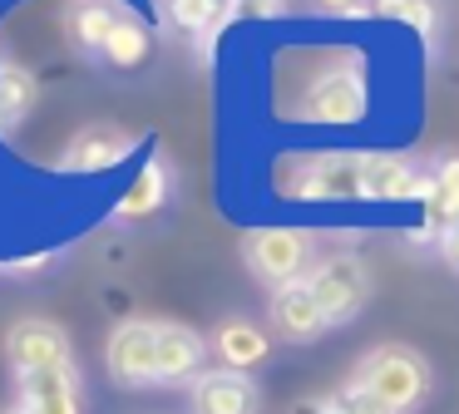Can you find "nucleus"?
<instances>
[{
  "label": "nucleus",
  "instance_id": "nucleus-14",
  "mask_svg": "<svg viewBox=\"0 0 459 414\" xmlns=\"http://www.w3.org/2000/svg\"><path fill=\"white\" fill-rule=\"evenodd\" d=\"M212 350H218L222 370L247 375V370H257V365L272 355V341H267V331L252 325V321H222L218 331H212Z\"/></svg>",
  "mask_w": 459,
  "mask_h": 414
},
{
  "label": "nucleus",
  "instance_id": "nucleus-18",
  "mask_svg": "<svg viewBox=\"0 0 459 414\" xmlns=\"http://www.w3.org/2000/svg\"><path fill=\"white\" fill-rule=\"evenodd\" d=\"M455 222H459V158H445L435 168V183H429L425 197V227L445 237Z\"/></svg>",
  "mask_w": 459,
  "mask_h": 414
},
{
  "label": "nucleus",
  "instance_id": "nucleus-4",
  "mask_svg": "<svg viewBox=\"0 0 459 414\" xmlns=\"http://www.w3.org/2000/svg\"><path fill=\"white\" fill-rule=\"evenodd\" d=\"M242 262L262 286H291L311 276V237L301 227H252L242 237Z\"/></svg>",
  "mask_w": 459,
  "mask_h": 414
},
{
  "label": "nucleus",
  "instance_id": "nucleus-5",
  "mask_svg": "<svg viewBox=\"0 0 459 414\" xmlns=\"http://www.w3.org/2000/svg\"><path fill=\"white\" fill-rule=\"evenodd\" d=\"M307 286L316 291L321 311H326V325H351L370 301V276H366V262L356 252H331L311 266Z\"/></svg>",
  "mask_w": 459,
  "mask_h": 414
},
{
  "label": "nucleus",
  "instance_id": "nucleus-10",
  "mask_svg": "<svg viewBox=\"0 0 459 414\" xmlns=\"http://www.w3.org/2000/svg\"><path fill=\"white\" fill-rule=\"evenodd\" d=\"M208 360V341L183 321H159V384H193Z\"/></svg>",
  "mask_w": 459,
  "mask_h": 414
},
{
  "label": "nucleus",
  "instance_id": "nucleus-15",
  "mask_svg": "<svg viewBox=\"0 0 459 414\" xmlns=\"http://www.w3.org/2000/svg\"><path fill=\"white\" fill-rule=\"evenodd\" d=\"M129 15V10L119 5V0H80V5L70 10V39L84 49V55H104V45H109L114 25Z\"/></svg>",
  "mask_w": 459,
  "mask_h": 414
},
{
  "label": "nucleus",
  "instance_id": "nucleus-17",
  "mask_svg": "<svg viewBox=\"0 0 459 414\" xmlns=\"http://www.w3.org/2000/svg\"><path fill=\"white\" fill-rule=\"evenodd\" d=\"M35 99H40V84H35L30 69L0 65V134L21 128L25 118L35 114Z\"/></svg>",
  "mask_w": 459,
  "mask_h": 414
},
{
  "label": "nucleus",
  "instance_id": "nucleus-23",
  "mask_svg": "<svg viewBox=\"0 0 459 414\" xmlns=\"http://www.w3.org/2000/svg\"><path fill=\"white\" fill-rule=\"evenodd\" d=\"M326 15H370V0H316Z\"/></svg>",
  "mask_w": 459,
  "mask_h": 414
},
{
  "label": "nucleus",
  "instance_id": "nucleus-2",
  "mask_svg": "<svg viewBox=\"0 0 459 414\" xmlns=\"http://www.w3.org/2000/svg\"><path fill=\"white\" fill-rule=\"evenodd\" d=\"M366 153H291L277 158L272 183L291 203H346L366 197Z\"/></svg>",
  "mask_w": 459,
  "mask_h": 414
},
{
  "label": "nucleus",
  "instance_id": "nucleus-12",
  "mask_svg": "<svg viewBox=\"0 0 459 414\" xmlns=\"http://www.w3.org/2000/svg\"><path fill=\"white\" fill-rule=\"evenodd\" d=\"M21 404L30 414H80V370L55 365V370L21 375Z\"/></svg>",
  "mask_w": 459,
  "mask_h": 414
},
{
  "label": "nucleus",
  "instance_id": "nucleus-13",
  "mask_svg": "<svg viewBox=\"0 0 459 414\" xmlns=\"http://www.w3.org/2000/svg\"><path fill=\"white\" fill-rule=\"evenodd\" d=\"M435 173H420L400 153H376L366 168V197L370 203H400V197H429Z\"/></svg>",
  "mask_w": 459,
  "mask_h": 414
},
{
  "label": "nucleus",
  "instance_id": "nucleus-20",
  "mask_svg": "<svg viewBox=\"0 0 459 414\" xmlns=\"http://www.w3.org/2000/svg\"><path fill=\"white\" fill-rule=\"evenodd\" d=\"M390 20H405L425 45H435V25H439V0H395Z\"/></svg>",
  "mask_w": 459,
  "mask_h": 414
},
{
  "label": "nucleus",
  "instance_id": "nucleus-8",
  "mask_svg": "<svg viewBox=\"0 0 459 414\" xmlns=\"http://www.w3.org/2000/svg\"><path fill=\"white\" fill-rule=\"evenodd\" d=\"M267 315H272V331L281 335V341L291 345H307L316 341V335H326V311H321L316 291H311L307 281H291V286H277L267 301Z\"/></svg>",
  "mask_w": 459,
  "mask_h": 414
},
{
  "label": "nucleus",
  "instance_id": "nucleus-27",
  "mask_svg": "<svg viewBox=\"0 0 459 414\" xmlns=\"http://www.w3.org/2000/svg\"><path fill=\"white\" fill-rule=\"evenodd\" d=\"M5 414H30V410H25V404H11V410H5Z\"/></svg>",
  "mask_w": 459,
  "mask_h": 414
},
{
  "label": "nucleus",
  "instance_id": "nucleus-16",
  "mask_svg": "<svg viewBox=\"0 0 459 414\" xmlns=\"http://www.w3.org/2000/svg\"><path fill=\"white\" fill-rule=\"evenodd\" d=\"M163 203H169V163H163V158H149V163L139 168V177L129 183V193L119 197L114 217H119V222H139V217H153Z\"/></svg>",
  "mask_w": 459,
  "mask_h": 414
},
{
  "label": "nucleus",
  "instance_id": "nucleus-24",
  "mask_svg": "<svg viewBox=\"0 0 459 414\" xmlns=\"http://www.w3.org/2000/svg\"><path fill=\"white\" fill-rule=\"evenodd\" d=\"M439 246H445V262H449V266H455V272H459V222L449 227L445 237H439Z\"/></svg>",
  "mask_w": 459,
  "mask_h": 414
},
{
  "label": "nucleus",
  "instance_id": "nucleus-9",
  "mask_svg": "<svg viewBox=\"0 0 459 414\" xmlns=\"http://www.w3.org/2000/svg\"><path fill=\"white\" fill-rule=\"evenodd\" d=\"M129 153H134L129 128L90 124V128H80V134L70 138V148H65V168H70V173H109V168H119Z\"/></svg>",
  "mask_w": 459,
  "mask_h": 414
},
{
  "label": "nucleus",
  "instance_id": "nucleus-1",
  "mask_svg": "<svg viewBox=\"0 0 459 414\" xmlns=\"http://www.w3.org/2000/svg\"><path fill=\"white\" fill-rule=\"evenodd\" d=\"M281 114L297 118V124H321V128H351L370 114V84L366 69L356 55H326L316 69L307 74L291 104H281Z\"/></svg>",
  "mask_w": 459,
  "mask_h": 414
},
{
  "label": "nucleus",
  "instance_id": "nucleus-6",
  "mask_svg": "<svg viewBox=\"0 0 459 414\" xmlns=\"http://www.w3.org/2000/svg\"><path fill=\"white\" fill-rule=\"evenodd\" d=\"M104 365L119 384L143 390V384H159V321H129L114 325L109 345H104Z\"/></svg>",
  "mask_w": 459,
  "mask_h": 414
},
{
  "label": "nucleus",
  "instance_id": "nucleus-19",
  "mask_svg": "<svg viewBox=\"0 0 459 414\" xmlns=\"http://www.w3.org/2000/svg\"><path fill=\"white\" fill-rule=\"evenodd\" d=\"M104 59H109L114 69H139L143 59H149V25H143L134 10L114 25L109 45H104Z\"/></svg>",
  "mask_w": 459,
  "mask_h": 414
},
{
  "label": "nucleus",
  "instance_id": "nucleus-21",
  "mask_svg": "<svg viewBox=\"0 0 459 414\" xmlns=\"http://www.w3.org/2000/svg\"><path fill=\"white\" fill-rule=\"evenodd\" d=\"M331 404H336V410H341V414H390V410H385V404H380V400H376V394H370V390H366V384H360V380H356V375H351V380H346V384H341V390H336V394H331Z\"/></svg>",
  "mask_w": 459,
  "mask_h": 414
},
{
  "label": "nucleus",
  "instance_id": "nucleus-3",
  "mask_svg": "<svg viewBox=\"0 0 459 414\" xmlns=\"http://www.w3.org/2000/svg\"><path fill=\"white\" fill-rule=\"evenodd\" d=\"M356 380L366 384L390 414H415L420 404L429 400L435 375H429L425 355L410 350V345H376V350L356 365Z\"/></svg>",
  "mask_w": 459,
  "mask_h": 414
},
{
  "label": "nucleus",
  "instance_id": "nucleus-25",
  "mask_svg": "<svg viewBox=\"0 0 459 414\" xmlns=\"http://www.w3.org/2000/svg\"><path fill=\"white\" fill-rule=\"evenodd\" d=\"M297 414H341V410H336V404H331V400H307V404H301Z\"/></svg>",
  "mask_w": 459,
  "mask_h": 414
},
{
  "label": "nucleus",
  "instance_id": "nucleus-11",
  "mask_svg": "<svg viewBox=\"0 0 459 414\" xmlns=\"http://www.w3.org/2000/svg\"><path fill=\"white\" fill-rule=\"evenodd\" d=\"M193 414H257V384L242 370H203L193 380Z\"/></svg>",
  "mask_w": 459,
  "mask_h": 414
},
{
  "label": "nucleus",
  "instance_id": "nucleus-22",
  "mask_svg": "<svg viewBox=\"0 0 459 414\" xmlns=\"http://www.w3.org/2000/svg\"><path fill=\"white\" fill-rule=\"evenodd\" d=\"M281 5H287V0H232V5H228V25H232V20H267V15H277Z\"/></svg>",
  "mask_w": 459,
  "mask_h": 414
},
{
  "label": "nucleus",
  "instance_id": "nucleus-7",
  "mask_svg": "<svg viewBox=\"0 0 459 414\" xmlns=\"http://www.w3.org/2000/svg\"><path fill=\"white\" fill-rule=\"evenodd\" d=\"M5 360L15 375H35V370H55V365H70V335L65 325L45 321V315H25L5 331Z\"/></svg>",
  "mask_w": 459,
  "mask_h": 414
},
{
  "label": "nucleus",
  "instance_id": "nucleus-26",
  "mask_svg": "<svg viewBox=\"0 0 459 414\" xmlns=\"http://www.w3.org/2000/svg\"><path fill=\"white\" fill-rule=\"evenodd\" d=\"M390 5H395V0H370V15H390Z\"/></svg>",
  "mask_w": 459,
  "mask_h": 414
}]
</instances>
